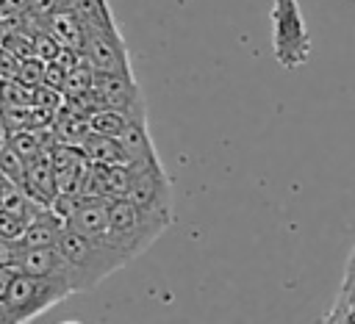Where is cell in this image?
Returning a JSON list of instances; mask_svg holds the SVG:
<instances>
[{"instance_id":"obj_1","label":"cell","mask_w":355,"mask_h":324,"mask_svg":"<svg viewBox=\"0 0 355 324\" xmlns=\"http://www.w3.org/2000/svg\"><path fill=\"white\" fill-rule=\"evenodd\" d=\"M58 249L69 266V280H72L75 294L94 288L97 282H103L105 277H111L114 271H119L128 263V255L119 252L105 238H86L69 227L64 230Z\"/></svg>"},{"instance_id":"obj_2","label":"cell","mask_w":355,"mask_h":324,"mask_svg":"<svg viewBox=\"0 0 355 324\" xmlns=\"http://www.w3.org/2000/svg\"><path fill=\"white\" fill-rule=\"evenodd\" d=\"M172 219L153 216L136 208L130 199H108V244L128 255V260L139 258L166 227Z\"/></svg>"},{"instance_id":"obj_3","label":"cell","mask_w":355,"mask_h":324,"mask_svg":"<svg viewBox=\"0 0 355 324\" xmlns=\"http://www.w3.org/2000/svg\"><path fill=\"white\" fill-rule=\"evenodd\" d=\"M272 53L283 69H300L311 58V33L300 0H272Z\"/></svg>"},{"instance_id":"obj_4","label":"cell","mask_w":355,"mask_h":324,"mask_svg":"<svg viewBox=\"0 0 355 324\" xmlns=\"http://www.w3.org/2000/svg\"><path fill=\"white\" fill-rule=\"evenodd\" d=\"M67 296H72V291L67 285L17 271L3 302H6V310L11 316V324H28V321L39 318L44 310H50L53 305L64 302Z\"/></svg>"},{"instance_id":"obj_5","label":"cell","mask_w":355,"mask_h":324,"mask_svg":"<svg viewBox=\"0 0 355 324\" xmlns=\"http://www.w3.org/2000/svg\"><path fill=\"white\" fill-rule=\"evenodd\" d=\"M125 199H130L136 208H141L153 216L172 219V186H169V177L164 172V163L133 166L130 188H128Z\"/></svg>"},{"instance_id":"obj_6","label":"cell","mask_w":355,"mask_h":324,"mask_svg":"<svg viewBox=\"0 0 355 324\" xmlns=\"http://www.w3.org/2000/svg\"><path fill=\"white\" fill-rule=\"evenodd\" d=\"M83 58L92 64L94 72H103V75L133 72L119 30H97V33H89L86 36V44H83Z\"/></svg>"},{"instance_id":"obj_7","label":"cell","mask_w":355,"mask_h":324,"mask_svg":"<svg viewBox=\"0 0 355 324\" xmlns=\"http://www.w3.org/2000/svg\"><path fill=\"white\" fill-rule=\"evenodd\" d=\"M17 269L31 274V277H42L58 285H67L72 291V280H69V266L61 255L58 246H42V249H28L19 244V258H17ZM75 294V291H72Z\"/></svg>"},{"instance_id":"obj_8","label":"cell","mask_w":355,"mask_h":324,"mask_svg":"<svg viewBox=\"0 0 355 324\" xmlns=\"http://www.w3.org/2000/svg\"><path fill=\"white\" fill-rule=\"evenodd\" d=\"M67 230V222L50 208V205H42L36 210V216L28 222L19 244L28 246V249H42V246H58L61 235Z\"/></svg>"},{"instance_id":"obj_9","label":"cell","mask_w":355,"mask_h":324,"mask_svg":"<svg viewBox=\"0 0 355 324\" xmlns=\"http://www.w3.org/2000/svg\"><path fill=\"white\" fill-rule=\"evenodd\" d=\"M67 227L86 238H108V199H80Z\"/></svg>"},{"instance_id":"obj_10","label":"cell","mask_w":355,"mask_h":324,"mask_svg":"<svg viewBox=\"0 0 355 324\" xmlns=\"http://www.w3.org/2000/svg\"><path fill=\"white\" fill-rule=\"evenodd\" d=\"M119 147L125 150L128 161L133 166H150V163H161L158 152H155V144L150 138V130H147V119H133L125 133L116 138Z\"/></svg>"},{"instance_id":"obj_11","label":"cell","mask_w":355,"mask_h":324,"mask_svg":"<svg viewBox=\"0 0 355 324\" xmlns=\"http://www.w3.org/2000/svg\"><path fill=\"white\" fill-rule=\"evenodd\" d=\"M80 152H83V158H86L92 166H128V163H130L116 138L97 136V133H89V136L83 138Z\"/></svg>"},{"instance_id":"obj_12","label":"cell","mask_w":355,"mask_h":324,"mask_svg":"<svg viewBox=\"0 0 355 324\" xmlns=\"http://www.w3.org/2000/svg\"><path fill=\"white\" fill-rule=\"evenodd\" d=\"M130 122L133 119L128 114L114 111V108H97L89 114V130L97 136H108V138H119Z\"/></svg>"},{"instance_id":"obj_13","label":"cell","mask_w":355,"mask_h":324,"mask_svg":"<svg viewBox=\"0 0 355 324\" xmlns=\"http://www.w3.org/2000/svg\"><path fill=\"white\" fill-rule=\"evenodd\" d=\"M25 227H28V222H22L19 216H14V213H8V210L0 208V238L19 241L22 233H25Z\"/></svg>"},{"instance_id":"obj_14","label":"cell","mask_w":355,"mask_h":324,"mask_svg":"<svg viewBox=\"0 0 355 324\" xmlns=\"http://www.w3.org/2000/svg\"><path fill=\"white\" fill-rule=\"evenodd\" d=\"M17 258H19V241L0 238V269H17Z\"/></svg>"},{"instance_id":"obj_15","label":"cell","mask_w":355,"mask_h":324,"mask_svg":"<svg viewBox=\"0 0 355 324\" xmlns=\"http://www.w3.org/2000/svg\"><path fill=\"white\" fill-rule=\"evenodd\" d=\"M17 269H0V299H6L8 288H11V280H14Z\"/></svg>"},{"instance_id":"obj_16","label":"cell","mask_w":355,"mask_h":324,"mask_svg":"<svg viewBox=\"0 0 355 324\" xmlns=\"http://www.w3.org/2000/svg\"><path fill=\"white\" fill-rule=\"evenodd\" d=\"M347 282H355V252H352L349 266H347Z\"/></svg>"},{"instance_id":"obj_17","label":"cell","mask_w":355,"mask_h":324,"mask_svg":"<svg viewBox=\"0 0 355 324\" xmlns=\"http://www.w3.org/2000/svg\"><path fill=\"white\" fill-rule=\"evenodd\" d=\"M0 324H11V316H8V310H6V302L0 299Z\"/></svg>"},{"instance_id":"obj_18","label":"cell","mask_w":355,"mask_h":324,"mask_svg":"<svg viewBox=\"0 0 355 324\" xmlns=\"http://www.w3.org/2000/svg\"><path fill=\"white\" fill-rule=\"evenodd\" d=\"M8 28H11V25H8V19H3V17H0V44H3V39H6Z\"/></svg>"},{"instance_id":"obj_19","label":"cell","mask_w":355,"mask_h":324,"mask_svg":"<svg viewBox=\"0 0 355 324\" xmlns=\"http://www.w3.org/2000/svg\"><path fill=\"white\" fill-rule=\"evenodd\" d=\"M61 324H80V321H61Z\"/></svg>"}]
</instances>
